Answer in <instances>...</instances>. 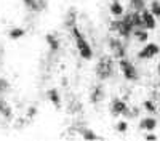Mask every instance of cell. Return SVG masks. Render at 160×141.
I'll return each mask as SVG.
<instances>
[{"mask_svg":"<svg viewBox=\"0 0 160 141\" xmlns=\"http://www.w3.org/2000/svg\"><path fill=\"white\" fill-rule=\"evenodd\" d=\"M133 35L136 37L138 42H148V38H149V34L146 29H135L133 31Z\"/></svg>","mask_w":160,"mask_h":141,"instance_id":"obj_18","label":"cell"},{"mask_svg":"<svg viewBox=\"0 0 160 141\" xmlns=\"http://www.w3.org/2000/svg\"><path fill=\"white\" fill-rule=\"evenodd\" d=\"M139 128L141 130H146V132H154L157 128V119L155 117H144L139 122Z\"/></svg>","mask_w":160,"mask_h":141,"instance_id":"obj_10","label":"cell"},{"mask_svg":"<svg viewBox=\"0 0 160 141\" xmlns=\"http://www.w3.org/2000/svg\"><path fill=\"white\" fill-rule=\"evenodd\" d=\"M22 3H24L26 8L34 11V13H42L48 7L47 0H22Z\"/></svg>","mask_w":160,"mask_h":141,"instance_id":"obj_6","label":"cell"},{"mask_svg":"<svg viewBox=\"0 0 160 141\" xmlns=\"http://www.w3.org/2000/svg\"><path fill=\"white\" fill-rule=\"evenodd\" d=\"M45 40H47V43H48V47H50V51L56 53V51L59 50L61 43H59V38H58L55 34H47V35H45Z\"/></svg>","mask_w":160,"mask_h":141,"instance_id":"obj_11","label":"cell"},{"mask_svg":"<svg viewBox=\"0 0 160 141\" xmlns=\"http://www.w3.org/2000/svg\"><path fill=\"white\" fill-rule=\"evenodd\" d=\"M71 32H72V35H74V40H75V45H77L78 55L82 56L83 59L90 61V59L93 58V48L90 47V43L87 42V38L83 37V34L80 32V29L77 28V24L71 29Z\"/></svg>","mask_w":160,"mask_h":141,"instance_id":"obj_2","label":"cell"},{"mask_svg":"<svg viewBox=\"0 0 160 141\" xmlns=\"http://www.w3.org/2000/svg\"><path fill=\"white\" fill-rule=\"evenodd\" d=\"M112 74H114V61H112V58L102 56L98 61V64H96V75H98V79L106 80V79H109Z\"/></svg>","mask_w":160,"mask_h":141,"instance_id":"obj_3","label":"cell"},{"mask_svg":"<svg viewBox=\"0 0 160 141\" xmlns=\"http://www.w3.org/2000/svg\"><path fill=\"white\" fill-rule=\"evenodd\" d=\"M102 98H104V88H102V85H96L95 90H93L91 95H90V99H91L93 104H98Z\"/></svg>","mask_w":160,"mask_h":141,"instance_id":"obj_12","label":"cell"},{"mask_svg":"<svg viewBox=\"0 0 160 141\" xmlns=\"http://www.w3.org/2000/svg\"><path fill=\"white\" fill-rule=\"evenodd\" d=\"M109 47H111V50H112V53H114L115 58H118V59L125 58V55H127V47H125V43L122 42V38H117V37L109 38Z\"/></svg>","mask_w":160,"mask_h":141,"instance_id":"obj_5","label":"cell"},{"mask_svg":"<svg viewBox=\"0 0 160 141\" xmlns=\"http://www.w3.org/2000/svg\"><path fill=\"white\" fill-rule=\"evenodd\" d=\"M112 2H118V0H112Z\"/></svg>","mask_w":160,"mask_h":141,"instance_id":"obj_27","label":"cell"},{"mask_svg":"<svg viewBox=\"0 0 160 141\" xmlns=\"http://www.w3.org/2000/svg\"><path fill=\"white\" fill-rule=\"evenodd\" d=\"M141 16H142V21H144V28L149 29V31H154L157 28V18L154 16V13L151 10H142L141 11Z\"/></svg>","mask_w":160,"mask_h":141,"instance_id":"obj_8","label":"cell"},{"mask_svg":"<svg viewBox=\"0 0 160 141\" xmlns=\"http://www.w3.org/2000/svg\"><path fill=\"white\" fill-rule=\"evenodd\" d=\"M118 68H120V71H122V74H123V77L127 80H130V82L138 80V69L135 68V64H133L131 61H128L125 58L118 59Z\"/></svg>","mask_w":160,"mask_h":141,"instance_id":"obj_4","label":"cell"},{"mask_svg":"<svg viewBox=\"0 0 160 141\" xmlns=\"http://www.w3.org/2000/svg\"><path fill=\"white\" fill-rule=\"evenodd\" d=\"M11 114H13V112H11V108L7 104L2 98H0V115H3L7 120H10V119H11Z\"/></svg>","mask_w":160,"mask_h":141,"instance_id":"obj_17","label":"cell"},{"mask_svg":"<svg viewBox=\"0 0 160 141\" xmlns=\"http://www.w3.org/2000/svg\"><path fill=\"white\" fill-rule=\"evenodd\" d=\"M64 24L68 26L69 29H72L74 26L77 24V13H75V8H71L66 15V19H64Z\"/></svg>","mask_w":160,"mask_h":141,"instance_id":"obj_13","label":"cell"},{"mask_svg":"<svg viewBox=\"0 0 160 141\" xmlns=\"http://www.w3.org/2000/svg\"><path fill=\"white\" fill-rule=\"evenodd\" d=\"M151 11L154 13V16H155V18H160V2L154 0V2L151 3Z\"/></svg>","mask_w":160,"mask_h":141,"instance_id":"obj_21","label":"cell"},{"mask_svg":"<svg viewBox=\"0 0 160 141\" xmlns=\"http://www.w3.org/2000/svg\"><path fill=\"white\" fill-rule=\"evenodd\" d=\"M35 114H37V109H35L34 106H32V108H29V111H28V117H31V119H32Z\"/></svg>","mask_w":160,"mask_h":141,"instance_id":"obj_24","label":"cell"},{"mask_svg":"<svg viewBox=\"0 0 160 141\" xmlns=\"http://www.w3.org/2000/svg\"><path fill=\"white\" fill-rule=\"evenodd\" d=\"M111 31L117 32L122 38L128 40L130 35H133V31H135V24H133V19H131V13L125 15L122 19H118V21H112L111 23Z\"/></svg>","mask_w":160,"mask_h":141,"instance_id":"obj_1","label":"cell"},{"mask_svg":"<svg viewBox=\"0 0 160 141\" xmlns=\"http://www.w3.org/2000/svg\"><path fill=\"white\" fill-rule=\"evenodd\" d=\"M142 106H144V109L148 111L149 114H155V112H157V106H155V103H154L152 99H146V101L142 103Z\"/></svg>","mask_w":160,"mask_h":141,"instance_id":"obj_20","label":"cell"},{"mask_svg":"<svg viewBox=\"0 0 160 141\" xmlns=\"http://www.w3.org/2000/svg\"><path fill=\"white\" fill-rule=\"evenodd\" d=\"M144 138H146V139H154V141H155V139H157L158 136H157L155 133H149V135H146Z\"/></svg>","mask_w":160,"mask_h":141,"instance_id":"obj_25","label":"cell"},{"mask_svg":"<svg viewBox=\"0 0 160 141\" xmlns=\"http://www.w3.org/2000/svg\"><path fill=\"white\" fill-rule=\"evenodd\" d=\"M115 130H117L118 133H125V132L128 130V123L123 122V120H122V122H118V123L115 125Z\"/></svg>","mask_w":160,"mask_h":141,"instance_id":"obj_22","label":"cell"},{"mask_svg":"<svg viewBox=\"0 0 160 141\" xmlns=\"http://www.w3.org/2000/svg\"><path fill=\"white\" fill-rule=\"evenodd\" d=\"M80 133H82L83 139H99V136L95 132H91L90 128H80Z\"/></svg>","mask_w":160,"mask_h":141,"instance_id":"obj_19","label":"cell"},{"mask_svg":"<svg viewBox=\"0 0 160 141\" xmlns=\"http://www.w3.org/2000/svg\"><path fill=\"white\" fill-rule=\"evenodd\" d=\"M157 74H158V75H160V63H158V64H157Z\"/></svg>","mask_w":160,"mask_h":141,"instance_id":"obj_26","label":"cell"},{"mask_svg":"<svg viewBox=\"0 0 160 141\" xmlns=\"http://www.w3.org/2000/svg\"><path fill=\"white\" fill-rule=\"evenodd\" d=\"M123 11H125V8H123V5L120 2H112L111 3V15L112 16H115V18L123 16Z\"/></svg>","mask_w":160,"mask_h":141,"instance_id":"obj_15","label":"cell"},{"mask_svg":"<svg viewBox=\"0 0 160 141\" xmlns=\"http://www.w3.org/2000/svg\"><path fill=\"white\" fill-rule=\"evenodd\" d=\"M48 98H50V101L53 103V106H55L56 109L61 108V96H59V93H58V90H56V88L48 90Z\"/></svg>","mask_w":160,"mask_h":141,"instance_id":"obj_14","label":"cell"},{"mask_svg":"<svg viewBox=\"0 0 160 141\" xmlns=\"http://www.w3.org/2000/svg\"><path fill=\"white\" fill-rule=\"evenodd\" d=\"M8 87H10L8 80H7V79H3V77H0V93L7 92V90H8Z\"/></svg>","mask_w":160,"mask_h":141,"instance_id":"obj_23","label":"cell"},{"mask_svg":"<svg viewBox=\"0 0 160 141\" xmlns=\"http://www.w3.org/2000/svg\"><path fill=\"white\" fill-rule=\"evenodd\" d=\"M111 109H112V114L118 115V114H125L128 111V106H127V103L123 99H120V98H114L112 99V104H111Z\"/></svg>","mask_w":160,"mask_h":141,"instance_id":"obj_9","label":"cell"},{"mask_svg":"<svg viewBox=\"0 0 160 141\" xmlns=\"http://www.w3.org/2000/svg\"><path fill=\"white\" fill-rule=\"evenodd\" d=\"M24 35H26V31L22 28H13L8 32V37L11 38V40H19V38H22Z\"/></svg>","mask_w":160,"mask_h":141,"instance_id":"obj_16","label":"cell"},{"mask_svg":"<svg viewBox=\"0 0 160 141\" xmlns=\"http://www.w3.org/2000/svg\"><path fill=\"white\" fill-rule=\"evenodd\" d=\"M158 51H160V47L157 43H148L146 45L139 53H138V58L139 59H151L154 58L155 55H158Z\"/></svg>","mask_w":160,"mask_h":141,"instance_id":"obj_7","label":"cell"}]
</instances>
